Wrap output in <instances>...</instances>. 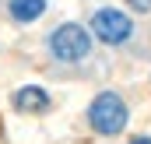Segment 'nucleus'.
I'll list each match as a JSON object with an SVG mask.
<instances>
[{"instance_id": "obj_1", "label": "nucleus", "mask_w": 151, "mask_h": 144, "mask_svg": "<svg viewBox=\"0 0 151 144\" xmlns=\"http://www.w3.org/2000/svg\"><path fill=\"white\" fill-rule=\"evenodd\" d=\"M88 120H91V127L99 130V134H106V137H113L119 134L123 127H127V106H123V99L116 95V91H102L91 109H88Z\"/></svg>"}, {"instance_id": "obj_2", "label": "nucleus", "mask_w": 151, "mask_h": 144, "mask_svg": "<svg viewBox=\"0 0 151 144\" xmlns=\"http://www.w3.org/2000/svg\"><path fill=\"white\" fill-rule=\"evenodd\" d=\"M49 49H53L56 60L74 63V60H84V56L91 53V39H88V32H84L81 25H60V28L49 35Z\"/></svg>"}, {"instance_id": "obj_3", "label": "nucleus", "mask_w": 151, "mask_h": 144, "mask_svg": "<svg viewBox=\"0 0 151 144\" xmlns=\"http://www.w3.org/2000/svg\"><path fill=\"white\" fill-rule=\"evenodd\" d=\"M91 28H95V35L102 39V42H123V39L134 32V25H130V18L123 14V11H113V7H106V11H99L95 18H91Z\"/></svg>"}, {"instance_id": "obj_4", "label": "nucleus", "mask_w": 151, "mask_h": 144, "mask_svg": "<svg viewBox=\"0 0 151 144\" xmlns=\"http://www.w3.org/2000/svg\"><path fill=\"white\" fill-rule=\"evenodd\" d=\"M14 106L21 109V112H46L49 109V95L42 88H35V84H28V88L14 91Z\"/></svg>"}, {"instance_id": "obj_5", "label": "nucleus", "mask_w": 151, "mask_h": 144, "mask_svg": "<svg viewBox=\"0 0 151 144\" xmlns=\"http://www.w3.org/2000/svg\"><path fill=\"white\" fill-rule=\"evenodd\" d=\"M46 11V0H11V18L14 21H35Z\"/></svg>"}, {"instance_id": "obj_6", "label": "nucleus", "mask_w": 151, "mask_h": 144, "mask_svg": "<svg viewBox=\"0 0 151 144\" xmlns=\"http://www.w3.org/2000/svg\"><path fill=\"white\" fill-rule=\"evenodd\" d=\"M134 11H151V0H127Z\"/></svg>"}, {"instance_id": "obj_7", "label": "nucleus", "mask_w": 151, "mask_h": 144, "mask_svg": "<svg viewBox=\"0 0 151 144\" xmlns=\"http://www.w3.org/2000/svg\"><path fill=\"white\" fill-rule=\"evenodd\" d=\"M130 144H151V137H134Z\"/></svg>"}]
</instances>
